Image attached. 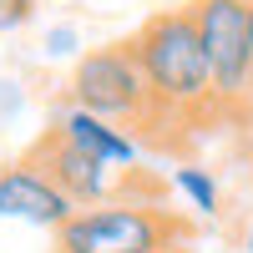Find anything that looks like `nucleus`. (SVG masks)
I'll use <instances>...</instances> for the list:
<instances>
[{"label":"nucleus","mask_w":253,"mask_h":253,"mask_svg":"<svg viewBox=\"0 0 253 253\" xmlns=\"http://www.w3.org/2000/svg\"><path fill=\"white\" fill-rule=\"evenodd\" d=\"M132 51H137L142 76H147L157 117H208V112H218V86H213V66H208L193 5L147 15L142 31L132 36Z\"/></svg>","instance_id":"nucleus-1"},{"label":"nucleus","mask_w":253,"mask_h":253,"mask_svg":"<svg viewBox=\"0 0 253 253\" xmlns=\"http://www.w3.org/2000/svg\"><path fill=\"white\" fill-rule=\"evenodd\" d=\"M187 248V223L147 198H112L76 208V218L56 233L51 253H162Z\"/></svg>","instance_id":"nucleus-2"},{"label":"nucleus","mask_w":253,"mask_h":253,"mask_svg":"<svg viewBox=\"0 0 253 253\" xmlns=\"http://www.w3.org/2000/svg\"><path fill=\"white\" fill-rule=\"evenodd\" d=\"M71 107L91 112L101 122H117V126L157 122V107H152V91H147V76L137 66L132 41L96 46V51L76 56V66H71Z\"/></svg>","instance_id":"nucleus-3"},{"label":"nucleus","mask_w":253,"mask_h":253,"mask_svg":"<svg viewBox=\"0 0 253 253\" xmlns=\"http://www.w3.org/2000/svg\"><path fill=\"white\" fill-rule=\"evenodd\" d=\"M193 20L213 66L218 107H238L253 96V41H248V0H193Z\"/></svg>","instance_id":"nucleus-4"},{"label":"nucleus","mask_w":253,"mask_h":253,"mask_svg":"<svg viewBox=\"0 0 253 253\" xmlns=\"http://www.w3.org/2000/svg\"><path fill=\"white\" fill-rule=\"evenodd\" d=\"M0 218H15V223L61 233V228L76 218V203L61 193L36 162L20 157V162H5V167H0Z\"/></svg>","instance_id":"nucleus-5"},{"label":"nucleus","mask_w":253,"mask_h":253,"mask_svg":"<svg viewBox=\"0 0 253 253\" xmlns=\"http://www.w3.org/2000/svg\"><path fill=\"white\" fill-rule=\"evenodd\" d=\"M26 162H36V167H41V172H46L76 208L112 203V167L96 162V157H86V152H81V147H71L66 137H56L51 126H46V137L31 147Z\"/></svg>","instance_id":"nucleus-6"},{"label":"nucleus","mask_w":253,"mask_h":253,"mask_svg":"<svg viewBox=\"0 0 253 253\" xmlns=\"http://www.w3.org/2000/svg\"><path fill=\"white\" fill-rule=\"evenodd\" d=\"M51 132L56 137H66L71 147H81L86 157H96V162H107L112 172L122 167H137V157H142V147H137V137L126 132V126H117V122H101V117H91V112H81V107H56L51 112Z\"/></svg>","instance_id":"nucleus-7"},{"label":"nucleus","mask_w":253,"mask_h":253,"mask_svg":"<svg viewBox=\"0 0 253 253\" xmlns=\"http://www.w3.org/2000/svg\"><path fill=\"white\" fill-rule=\"evenodd\" d=\"M172 187L187 198V208H193L198 218H218V213H223V187H218V177L208 172V167L182 162L177 172H172Z\"/></svg>","instance_id":"nucleus-8"},{"label":"nucleus","mask_w":253,"mask_h":253,"mask_svg":"<svg viewBox=\"0 0 253 253\" xmlns=\"http://www.w3.org/2000/svg\"><path fill=\"white\" fill-rule=\"evenodd\" d=\"M81 51V31L71 26V20H56V26H46V56L51 61H66Z\"/></svg>","instance_id":"nucleus-9"},{"label":"nucleus","mask_w":253,"mask_h":253,"mask_svg":"<svg viewBox=\"0 0 253 253\" xmlns=\"http://www.w3.org/2000/svg\"><path fill=\"white\" fill-rule=\"evenodd\" d=\"M36 20V0H0V36Z\"/></svg>","instance_id":"nucleus-10"},{"label":"nucleus","mask_w":253,"mask_h":253,"mask_svg":"<svg viewBox=\"0 0 253 253\" xmlns=\"http://www.w3.org/2000/svg\"><path fill=\"white\" fill-rule=\"evenodd\" d=\"M20 107H26V86H20L15 76L0 71V122H5V117H20Z\"/></svg>","instance_id":"nucleus-11"},{"label":"nucleus","mask_w":253,"mask_h":253,"mask_svg":"<svg viewBox=\"0 0 253 253\" xmlns=\"http://www.w3.org/2000/svg\"><path fill=\"white\" fill-rule=\"evenodd\" d=\"M243 248L253 253V218H248V233H243Z\"/></svg>","instance_id":"nucleus-12"},{"label":"nucleus","mask_w":253,"mask_h":253,"mask_svg":"<svg viewBox=\"0 0 253 253\" xmlns=\"http://www.w3.org/2000/svg\"><path fill=\"white\" fill-rule=\"evenodd\" d=\"M248 41H253V0H248Z\"/></svg>","instance_id":"nucleus-13"},{"label":"nucleus","mask_w":253,"mask_h":253,"mask_svg":"<svg viewBox=\"0 0 253 253\" xmlns=\"http://www.w3.org/2000/svg\"><path fill=\"white\" fill-rule=\"evenodd\" d=\"M162 253H187V248H162Z\"/></svg>","instance_id":"nucleus-14"},{"label":"nucleus","mask_w":253,"mask_h":253,"mask_svg":"<svg viewBox=\"0 0 253 253\" xmlns=\"http://www.w3.org/2000/svg\"><path fill=\"white\" fill-rule=\"evenodd\" d=\"M248 172H253V157H248Z\"/></svg>","instance_id":"nucleus-15"}]
</instances>
